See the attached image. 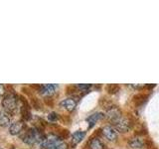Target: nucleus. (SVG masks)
Returning a JSON list of instances; mask_svg holds the SVG:
<instances>
[{
  "label": "nucleus",
  "instance_id": "nucleus-2",
  "mask_svg": "<svg viewBox=\"0 0 159 149\" xmlns=\"http://www.w3.org/2000/svg\"><path fill=\"white\" fill-rule=\"evenodd\" d=\"M2 106L4 111H6L10 113H13L17 111L19 107V97L16 93H10L4 97L2 99Z\"/></svg>",
  "mask_w": 159,
  "mask_h": 149
},
{
  "label": "nucleus",
  "instance_id": "nucleus-18",
  "mask_svg": "<svg viewBox=\"0 0 159 149\" xmlns=\"http://www.w3.org/2000/svg\"><path fill=\"white\" fill-rule=\"evenodd\" d=\"M48 119H49L50 121H52V122L57 121L58 119H59V114L56 113V112H51L48 115Z\"/></svg>",
  "mask_w": 159,
  "mask_h": 149
},
{
  "label": "nucleus",
  "instance_id": "nucleus-10",
  "mask_svg": "<svg viewBox=\"0 0 159 149\" xmlns=\"http://www.w3.org/2000/svg\"><path fill=\"white\" fill-rule=\"evenodd\" d=\"M104 117H106V114L102 112H94L92 115H89L87 118V121L89 122V128H92L98 121L102 120Z\"/></svg>",
  "mask_w": 159,
  "mask_h": 149
},
{
  "label": "nucleus",
  "instance_id": "nucleus-19",
  "mask_svg": "<svg viewBox=\"0 0 159 149\" xmlns=\"http://www.w3.org/2000/svg\"><path fill=\"white\" fill-rule=\"evenodd\" d=\"M92 87V84H78L77 88H80V89H82V91H88V89Z\"/></svg>",
  "mask_w": 159,
  "mask_h": 149
},
{
  "label": "nucleus",
  "instance_id": "nucleus-21",
  "mask_svg": "<svg viewBox=\"0 0 159 149\" xmlns=\"http://www.w3.org/2000/svg\"><path fill=\"white\" fill-rule=\"evenodd\" d=\"M57 149H68V146H67V144L65 143V142H62L60 145L57 147Z\"/></svg>",
  "mask_w": 159,
  "mask_h": 149
},
{
  "label": "nucleus",
  "instance_id": "nucleus-13",
  "mask_svg": "<svg viewBox=\"0 0 159 149\" xmlns=\"http://www.w3.org/2000/svg\"><path fill=\"white\" fill-rule=\"evenodd\" d=\"M86 136V131H82V130H78L76 132L73 133L72 135V143L74 145H77L80 142H81L83 139Z\"/></svg>",
  "mask_w": 159,
  "mask_h": 149
},
{
  "label": "nucleus",
  "instance_id": "nucleus-7",
  "mask_svg": "<svg viewBox=\"0 0 159 149\" xmlns=\"http://www.w3.org/2000/svg\"><path fill=\"white\" fill-rule=\"evenodd\" d=\"M77 104H78V99L74 98V97L65 98L61 102H60V106H61L63 108L66 109L67 111H70V112L75 111V108L77 107Z\"/></svg>",
  "mask_w": 159,
  "mask_h": 149
},
{
  "label": "nucleus",
  "instance_id": "nucleus-5",
  "mask_svg": "<svg viewBox=\"0 0 159 149\" xmlns=\"http://www.w3.org/2000/svg\"><path fill=\"white\" fill-rule=\"evenodd\" d=\"M121 116H122V112H121L120 109H119L118 106H109V107L107 108V111H106V117L111 122L116 121V119H118L119 117H121Z\"/></svg>",
  "mask_w": 159,
  "mask_h": 149
},
{
  "label": "nucleus",
  "instance_id": "nucleus-1",
  "mask_svg": "<svg viewBox=\"0 0 159 149\" xmlns=\"http://www.w3.org/2000/svg\"><path fill=\"white\" fill-rule=\"evenodd\" d=\"M21 138H22V141L28 144V145H33L35 143H41L44 140L45 136L38 128L32 127V128H29L27 131H25V133L23 134Z\"/></svg>",
  "mask_w": 159,
  "mask_h": 149
},
{
  "label": "nucleus",
  "instance_id": "nucleus-17",
  "mask_svg": "<svg viewBox=\"0 0 159 149\" xmlns=\"http://www.w3.org/2000/svg\"><path fill=\"white\" fill-rule=\"evenodd\" d=\"M107 91L109 94H114L117 92H119V86L116 84H108V86H107Z\"/></svg>",
  "mask_w": 159,
  "mask_h": 149
},
{
  "label": "nucleus",
  "instance_id": "nucleus-20",
  "mask_svg": "<svg viewBox=\"0 0 159 149\" xmlns=\"http://www.w3.org/2000/svg\"><path fill=\"white\" fill-rule=\"evenodd\" d=\"M4 94H5V87L3 86V84H0V98H1Z\"/></svg>",
  "mask_w": 159,
  "mask_h": 149
},
{
  "label": "nucleus",
  "instance_id": "nucleus-4",
  "mask_svg": "<svg viewBox=\"0 0 159 149\" xmlns=\"http://www.w3.org/2000/svg\"><path fill=\"white\" fill-rule=\"evenodd\" d=\"M62 142V137L56 134H49L45 136L44 140L41 142V149H57Z\"/></svg>",
  "mask_w": 159,
  "mask_h": 149
},
{
  "label": "nucleus",
  "instance_id": "nucleus-15",
  "mask_svg": "<svg viewBox=\"0 0 159 149\" xmlns=\"http://www.w3.org/2000/svg\"><path fill=\"white\" fill-rule=\"evenodd\" d=\"M128 145L130 146L131 148H133V149L142 148L143 145H144V141L139 137H133L128 141Z\"/></svg>",
  "mask_w": 159,
  "mask_h": 149
},
{
  "label": "nucleus",
  "instance_id": "nucleus-8",
  "mask_svg": "<svg viewBox=\"0 0 159 149\" xmlns=\"http://www.w3.org/2000/svg\"><path fill=\"white\" fill-rule=\"evenodd\" d=\"M58 88L57 84H43V86L40 87L39 93L42 94L43 97H51L52 94L56 93Z\"/></svg>",
  "mask_w": 159,
  "mask_h": 149
},
{
  "label": "nucleus",
  "instance_id": "nucleus-9",
  "mask_svg": "<svg viewBox=\"0 0 159 149\" xmlns=\"http://www.w3.org/2000/svg\"><path fill=\"white\" fill-rule=\"evenodd\" d=\"M24 128H25V122L23 120L15 121L10 124L9 133L11 134V135H17V134H20L23 131Z\"/></svg>",
  "mask_w": 159,
  "mask_h": 149
},
{
  "label": "nucleus",
  "instance_id": "nucleus-11",
  "mask_svg": "<svg viewBox=\"0 0 159 149\" xmlns=\"http://www.w3.org/2000/svg\"><path fill=\"white\" fill-rule=\"evenodd\" d=\"M11 123V113L6 111H0V126H8Z\"/></svg>",
  "mask_w": 159,
  "mask_h": 149
},
{
  "label": "nucleus",
  "instance_id": "nucleus-3",
  "mask_svg": "<svg viewBox=\"0 0 159 149\" xmlns=\"http://www.w3.org/2000/svg\"><path fill=\"white\" fill-rule=\"evenodd\" d=\"M113 127L116 128V130L120 132V133H126L128 132L130 129L132 128V120L129 117H126V116H121L119 117L118 119H116V121L111 122Z\"/></svg>",
  "mask_w": 159,
  "mask_h": 149
},
{
  "label": "nucleus",
  "instance_id": "nucleus-14",
  "mask_svg": "<svg viewBox=\"0 0 159 149\" xmlns=\"http://www.w3.org/2000/svg\"><path fill=\"white\" fill-rule=\"evenodd\" d=\"M21 114L23 120H29L31 118V111H30V106H28V103L26 102H24V103L21 106Z\"/></svg>",
  "mask_w": 159,
  "mask_h": 149
},
{
  "label": "nucleus",
  "instance_id": "nucleus-12",
  "mask_svg": "<svg viewBox=\"0 0 159 149\" xmlns=\"http://www.w3.org/2000/svg\"><path fill=\"white\" fill-rule=\"evenodd\" d=\"M89 149H104V144L102 141L98 137H93L89 141Z\"/></svg>",
  "mask_w": 159,
  "mask_h": 149
},
{
  "label": "nucleus",
  "instance_id": "nucleus-16",
  "mask_svg": "<svg viewBox=\"0 0 159 149\" xmlns=\"http://www.w3.org/2000/svg\"><path fill=\"white\" fill-rule=\"evenodd\" d=\"M147 97H148L146 96V94L139 93V94H136V96L133 97V102H134V103H135L137 106H142V104L145 103Z\"/></svg>",
  "mask_w": 159,
  "mask_h": 149
},
{
  "label": "nucleus",
  "instance_id": "nucleus-6",
  "mask_svg": "<svg viewBox=\"0 0 159 149\" xmlns=\"http://www.w3.org/2000/svg\"><path fill=\"white\" fill-rule=\"evenodd\" d=\"M102 132L103 134V136L106 137L108 141H111V142L116 141V139L118 137L117 131L116 130V128L111 125H107V126L102 127Z\"/></svg>",
  "mask_w": 159,
  "mask_h": 149
}]
</instances>
